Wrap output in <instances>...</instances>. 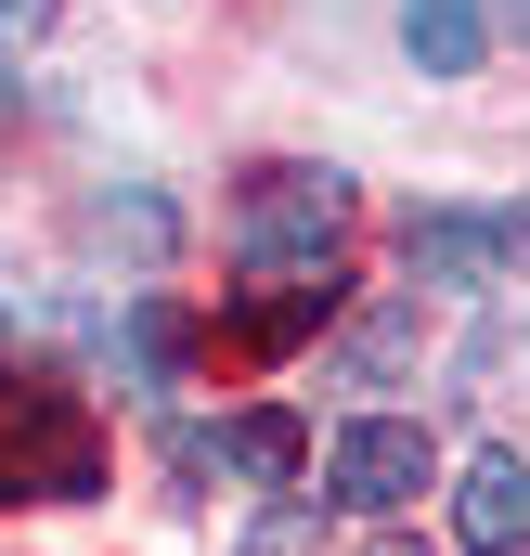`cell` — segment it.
<instances>
[{
    "instance_id": "obj_1",
    "label": "cell",
    "mask_w": 530,
    "mask_h": 556,
    "mask_svg": "<svg viewBox=\"0 0 530 556\" xmlns=\"http://www.w3.org/2000/svg\"><path fill=\"white\" fill-rule=\"evenodd\" d=\"M91 479H104L91 415L39 376H0V492H91Z\"/></svg>"
},
{
    "instance_id": "obj_2",
    "label": "cell",
    "mask_w": 530,
    "mask_h": 556,
    "mask_svg": "<svg viewBox=\"0 0 530 556\" xmlns=\"http://www.w3.org/2000/svg\"><path fill=\"white\" fill-rule=\"evenodd\" d=\"M337 220H350L337 168H272L260 194H247V220H234V247H247V273H260V285L337 273Z\"/></svg>"
},
{
    "instance_id": "obj_3",
    "label": "cell",
    "mask_w": 530,
    "mask_h": 556,
    "mask_svg": "<svg viewBox=\"0 0 530 556\" xmlns=\"http://www.w3.org/2000/svg\"><path fill=\"white\" fill-rule=\"evenodd\" d=\"M401 260H414L427 285L518 273L530 260V207H414V220H401Z\"/></svg>"
},
{
    "instance_id": "obj_4",
    "label": "cell",
    "mask_w": 530,
    "mask_h": 556,
    "mask_svg": "<svg viewBox=\"0 0 530 556\" xmlns=\"http://www.w3.org/2000/svg\"><path fill=\"white\" fill-rule=\"evenodd\" d=\"M324 479H337L363 518H389V505H414V492H427V427H389V415H376V427H350Z\"/></svg>"
},
{
    "instance_id": "obj_5",
    "label": "cell",
    "mask_w": 530,
    "mask_h": 556,
    "mask_svg": "<svg viewBox=\"0 0 530 556\" xmlns=\"http://www.w3.org/2000/svg\"><path fill=\"white\" fill-rule=\"evenodd\" d=\"M453 531L479 556H518L530 544V453H466V479H453Z\"/></svg>"
},
{
    "instance_id": "obj_6",
    "label": "cell",
    "mask_w": 530,
    "mask_h": 556,
    "mask_svg": "<svg viewBox=\"0 0 530 556\" xmlns=\"http://www.w3.org/2000/svg\"><path fill=\"white\" fill-rule=\"evenodd\" d=\"M479 39H492V13H479V0H401V52H414L427 78H466V65H479Z\"/></svg>"
},
{
    "instance_id": "obj_7",
    "label": "cell",
    "mask_w": 530,
    "mask_h": 556,
    "mask_svg": "<svg viewBox=\"0 0 530 556\" xmlns=\"http://www.w3.org/2000/svg\"><path fill=\"white\" fill-rule=\"evenodd\" d=\"M324 311H337V273H285V285H260V298H247V337H260V350H298Z\"/></svg>"
},
{
    "instance_id": "obj_8",
    "label": "cell",
    "mask_w": 530,
    "mask_h": 556,
    "mask_svg": "<svg viewBox=\"0 0 530 556\" xmlns=\"http://www.w3.org/2000/svg\"><path fill=\"white\" fill-rule=\"evenodd\" d=\"M220 466H234V479H285V466H298V415H247L220 440Z\"/></svg>"
},
{
    "instance_id": "obj_9",
    "label": "cell",
    "mask_w": 530,
    "mask_h": 556,
    "mask_svg": "<svg viewBox=\"0 0 530 556\" xmlns=\"http://www.w3.org/2000/svg\"><path fill=\"white\" fill-rule=\"evenodd\" d=\"M130 363H142V376L181 363V311H168V298H142V311H130Z\"/></svg>"
},
{
    "instance_id": "obj_10",
    "label": "cell",
    "mask_w": 530,
    "mask_h": 556,
    "mask_svg": "<svg viewBox=\"0 0 530 556\" xmlns=\"http://www.w3.org/2000/svg\"><path fill=\"white\" fill-rule=\"evenodd\" d=\"M39 26H52V0H0V52H13V39H39Z\"/></svg>"
},
{
    "instance_id": "obj_11",
    "label": "cell",
    "mask_w": 530,
    "mask_h": 556,
    "mask_svg": "<svg viewBox=\"0 0 530 556\" xmlns=\"http://www.w3.org/2000/svg\"><path fill=\"white\" fill-rule=\"evenodd\" d=\"M363 556H414V544H363Z\"/></svg>"
},
{
    "instance_id": "obj_12",
    "label": "cell",
    "mask_w": 530,
    "mask_h": 556,
    "mask_svg": "<svg viewBox=\"0 0 530 556\" xmlns=\"http://www.w3.org/2000/svg\"><path fill=\"white\" fill-rule=\"evenodd\" d=\"M518 26H530V0H518Z\"/></svg>"
}]
</instances>
